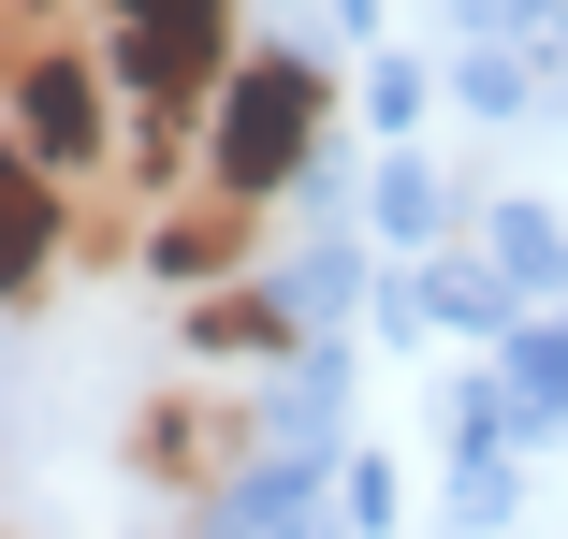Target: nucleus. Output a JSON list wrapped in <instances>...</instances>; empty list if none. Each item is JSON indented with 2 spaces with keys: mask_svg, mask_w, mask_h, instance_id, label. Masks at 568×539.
Segmentation results:
<instances>
[{
  "mask_svg": "<svg viewBox=\"0 0 568 539\" xmlns=\"http://www.w3.org/2000/svg\"><path fill=\"white\" fill-rule=\"evenodd\" d=\"M321 118H335L321 73H306V59H277V44H248L234 73H219V102H204V175H234V190H263V204H277V190L306 175Z\"/></svg>",
  "mask_w": 568,
  "mask_h": 539,
  "instance_id": "obj_1",
  "label": "nucleus"
},
{
  "mask_svg": "<svg viewBox=\"0 0 568 539\" xmlns=\"http://www.w3.org/2000/svg\"><path fill=\"white\" fill-rule=\"evenodd\" d=\"M248 452H263V423H248L234 379H161L132 408V481L175 496V510H219V496L248 481Z\"/></svg>",
  "mask_w": 568,
  "mask_h": 539,
  "instance_id": "obj_2",
  "label": "nucleus"
},
{
  "mask_svg": "<svg viewBox=\"0 0 568 539\" xmlns=\"http://www.w3.org/2000/svg\"><path fill=\"white\" fill-rule=\"evenodd\" d=\"M102 44H118V73H132L146 118H204L219 73L248 59L234 44V0H102Z\"/></svg>",
  "mask_w": 568,
  "mask_h": 539,
  "instance_id": "obj_3",
  "label": "nucleus"
},
{
  "mask_svg": "<svg viewBox=\"0 0 568 539\" xmlns=\"http://www.w3.org/2000/svg\"><path fill=\"white\" fill-rule=\"evenodd\" d=\"M248 234H263V190H234V175H175L161 190V220H146V263L175 277V292H219V277H234L248 263Z\"/></svg>",
  "mask_w": 568,
  "mask_h": 539,
  "instance_id": "obj_4",
  "label": "nucleus"
},
{
  "mask_svg": "<svg viewBox=\"0 0 568 539\" xmlns=\"http://www.w3.org/2000/svg\"><path fill=\"white\" fill-rule=\"evenodd\" d=\"M175 336H190V365H219V350L248 365V350H277V336H292V321H277V292L219 277V292H190V306H175Z\"/></svg>",
  "mask_w": 568,
  "mask_h": 539,
  "instance_id": "obj_5",
  "label": "nucleus"
}]
</instances>
